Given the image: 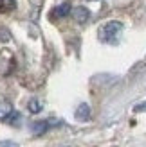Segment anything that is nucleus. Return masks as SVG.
Returning <instances> with one entry per match:
<instances>
[{"mask_svg": "<svg viewBox=\"0 0 146 147\" xmlns=\"http://www.w3.org/2000/svg\"><path fill=\"white\" fill-rule=\"evenodd\" d=\"M0 147H18V144H14V142H9V140H5V142H0Z\"/></svg>", "mask_w": 146, "mask_h": 147, "instance_id": "obj_9", "label": "nucleus"}, {"mask_svg": "<svg viewBox=\"0 0 146 147\" xmlns=\"http://www.w3.org/2000/svg\"><path fill=\"white\" fill-rule=\"evenodd\" d=\"M16 7V0H0V13H11Z\"/></svg>", "mask_w": 146, "mask_h": 147, "instance_id": "obj_7", "label": "nucleus"}, {"mask_svg": "<svg viewBox=\"0 0 146 147\" xmlns=\"http://www.w3.org/2000/svg\"><path fill=\"white\" fill-rule=\"evenodd\" d=\"M72 16H74V20L78 24H85V22L90 18V11L87 9V7H83V5H78V7L72 9Z\"/></svg>", "mask_w": 146, "mask_h": 147, "instance_id": "obj_2", "label": "nucleus"}, {"mask_svg": "<svg viewBox=\"0 0 146 147\" xmlns=\"http://www.w3.org/2000/svg\"><path fill=\"white\" fill-rule=\"evenodd\" d=\"M121 31H123V24L114 20V22H106V24L101 25L98 31V36L103 43H117Z\"/></svg>", "mask_w": 146, "mask_h": 147, "instance_id": "obj_1", "label": "nucleus"}, {"mask_svg": "<svg viewBox=\"0 0 146 147\" xmlns=\"http://www.w3.org/2000/svg\"><path fill=\"white\" fill-rule=\"evenodd\" d=\"M70 13V4H60L58 7H54L53 13H50V18H63V16H67V14Z\"/></svg>", "mask_w": 146, "mask_h": 147, "instance_id": "obj_3", "label": "nucleus"}, {"mask_svg": "<svg viewBox=\"0 0 146 147\" xmlns=\"http://www.w3.org/2000/svg\"><path fill=\"white\" fill-rule=\"evenodd\" d=\"M13 113V106L7 100H0V120H7L9 115Z\"/></svg>", "mask_w": 146, "mask_h": 147, "instance_id": "obj_5", "label": "nucleus"}, {"mask_svg": "<svg viewBox=\"0 0 146 147\" xmlns=\"http://www.w3.org/2000/svg\"><path fill=\"white\" fill-rule=\"evenodd\" d=\"M27 108H29V111H31V113H40L42 111V102L38 99H33V100H29Z\"/></svg>", "mask_w": 146, "mask_h": 147, "instance_id": "obj_8", "label": "nucleus"}, {"mask_svg": "<svg viewBox=\"0 0 146 147\" xmlns=\"http://www.w3.org/2000/svg\"><path fill=\"white\" fill-rule=\"evenodd\" d=\"M50 126H53V122H50V120H40V122H34L31 129H33L34 135H43Z\"/></svg>", "mask_w": 146, "mask_h": 147, "instance_id": "obj_4", "label": "nucleus"}, {"mask_svg": "<svg viewBox=\"0 0 146 147\" xmlns=\"http://www.w3.org/2000/svg\"><path fill=\"white\" fill-rule=\"evenodd\" d=\"M76 119L78 120H83V122L90 119V108H89V104H81L76 109Z\"/></svg>", "mask_w": 146, "mask_h": 147, "instance_id": "obj_6", "label": "nucleus"}]
</instances>
